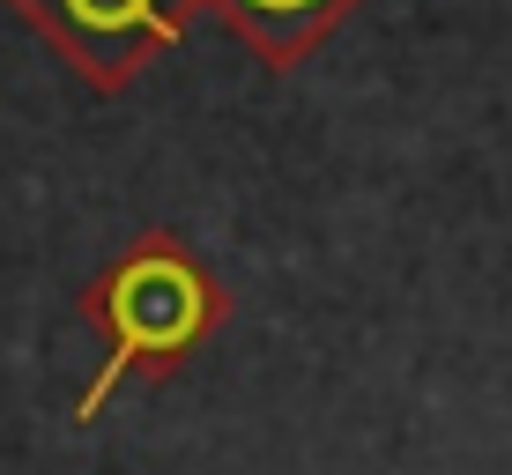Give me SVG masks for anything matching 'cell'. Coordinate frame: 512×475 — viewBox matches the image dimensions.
<instances>
[{"mask_svg": "<svg viewBox=\"0 0 512 475\" xmlns=\"http://www.w3.org/2000/svg\"><path fill=\"white\" fill-rule=\"evenodd\" d=\"M90 312L112 327V364H104V379L90 386L82 416L127 372H156V364L186 357L208 334V320H216V283H208L171 238H141L127 260L104 268V283L90 290Z\"/></svg>", "mask_w": 512, "mask_h": 475, "instance_id": "6da1fadb", "label": "cell"}, {"mask_svg": "<svg viewBox=\"0 0 512 475\" xmlns=\"http://www.w3.org/2000/svg\"><path fill=\"white\" fill-rule=\"evenodd\" d=\"M90 90H127L156 52L193 30L208 0H8Z\"/></svg>", "mask_w": 512, "mask_h": 475, "instance_id": "7a4b0ae2", "label": "cell"}, {"mask_svg": "<svg viewBox=\"0 0 512 475\" xmlns=\"http://www.w3.org/2000/svg\"><path fill=\"white\" fill-rule=\"evenodd\" d=\"M208 8H216L268 67H297L312 45H327L364 0H208Z\"/></svg>", "mask_w": 512, "mask_h": 475, "instance_id": "3957f363", "label": "cell"}]
</instances>
